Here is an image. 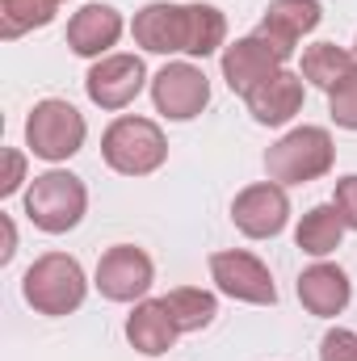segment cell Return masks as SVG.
Returning a JSON list of instances; mask_svg holds the SVG:
<instances>
[{"label":"cell","instance_id":"obj_1","mask_svg":"<svg viewBox=\"0 0 357 361\" xmlns=\"http://www.w3.org/2000/svg\"><path fill=\"white\" fill-rule=\"evenodd\" d=\"M135 42L152 55H214L227 38V17L214 8V4H147L135 13V25H131Z\"/></svg>","mask_w":357,"mask_h":361},{"label":"cell","instance_id":"obj_2","mask_svg":"<svg viewBox=\"0 0 357 361\" xmlns=\"http://www.w3.org/2000/svg\"><path fill=\"white\" fill-rule=\"evenodd\" d=\"M101 156L122 177H147L169 160V139L152 118H118L101 135Z\"/></svg>","mask_w":357,"mask_h":361},{"label":"cell","instance_id":"obj_3","mask_svg":"<svg viewBox=\"0 0 357 361\" xmlns=\"http://www.w3.org/2000/svg\"><path fill=\"white\" fill-rule=\"evenodd\" d=\"M85 290H89L85 269H80V261L68 257V252H47V257H38V261L25 269V277H21V294H25V302H30L38 315H68V311H76V307L85 302Z\"/></svg>","mask_w":357,"mask_h":361},{"label":"cell","instance_id":"obj_4","mask_svg":"<svg viewBox=\"0 0 357 361\" xmlns=\"http://www.w3.org/2000/svg\"><path fill=\"white\" fill-rule=\"evenodd\" d=\"M332 160H337L332 135L324 126H298L265 152V173L277 185H303V180L332 173Z\"/></svg>","mask_w":357,"mask_h":361},{"label":"cell","instance_id":"obj_5","mask_svg":"<svg viewBox=\"0 0 357 361\" xmlns=\"http://www.w3.org/2000/svg\"><path fill=\"white\" fill-rule=\"evenodd\" d=\"M85 206H89L85 180L72 177V173H59V169L34 177V185L25 189V214H30V223L38 231H51V235L72 231L85 219Z\"/></svg>","mask_w":357,"mask_h":361},{"label":"cell","instance_id":"obj_6","mask_svg":"<svg viewBox=\"0 0 357 361\" xmlns=\"http://www.w3.org/2000/svg\"><path fill=\"white\" fill-rule=\"evenodd\" d=\"M85 130H89L85 114L76 105H68V101H55V97L38 101L30 109V118H25V143H30V152L38 160H51V164L76 156L85 147Z\"/></svg>","mask_w":357,"mask_h":361},{"label":"cell","instance_id":"obj_7","mask_svg":"<svg viewBox=\"0 0 357 361\" xmlns=\"http://www.w3.org/2000/svg\"><path fill=\"white\" fill-rule=\"evenodd\" d=\"M152 257L135 244H114L101 252L97 261V290L109 298V302H135L152 290Z\"/></svg>","mask_w":357,"mask_h":361},{"label":"cell","instance_id":"obj_8","mask_svg":"<svg viewBox=\"0 0 357 361\" xmlns=\"http://www.w3.org/2000/svg\"><path fill=\"white\" fill-rule=\"evenodd\" d=\"M152 101L164 118L173 122H189L206 109L210 101V80L202 68L193 63H164L156 76H152Z\"/></svg>","mask_w":357,"mask_h":361},{"label":"cell","instance_id":"obj_9","mask_svg":"<svg viewBox=\"0 0 357 361\" xmlns=\"http://www.w3.org/2000/svg\"><path fill=\"white\" fill-rule=\"evenodd\" d=\"M286 59L290 55L282 47H273L265 34H248V38H240V42H231L223 51V80H227L231 92L248 97L257 85H265L269 76H277Z\"/></svg>","mask_w":357,"mask_h":361},{"label":"cell","instance_id":"obj_10","mask_svg":"<svg viewBox=\"0 0 357 361\" xmlns=\"http://www.w3.org/2000/svg\"><path fill=\"white\" fill-rule=\"evenodd\" d=\"M143 85H147V68L139 55H105L85 76L92 105H101V109H126L143 92Z\"/></svg>","mask_w":357,"mask_h":361},{"label":"cell","instance_id":"obj_11","mask_svg":"<svg viewBox=\"0 0 357 361\" xmlns=\"http://www.w3.org/2000/svg\"><path fill=\"white\" fill-rule=\"evenodd\" d=\"M210 277L219 281L223 294H231L240 302H257V307H273L277 302L273 273L253 252H214L210 257Z\"/></svg>","mask_w":357,"mask_h":361},{"label":"cell","instance_id":"obj_12","mask_svg":"<svg viewBox=\"0 0 357 361\" xmlns=\"http://www.w3.org/2000/svg\"><path fill=\"white\" fill-rule=\"evenodd\" d=\"M231 219L236 227L248 235V240H269L286 227L290 219V197L277 180H261V185H248L236 202H231Z\"/></svg>","mask_w":357,"mask_h":361},{"label":"cell","instance_id":"obj_13","mask_svg":"<svg viewBox=\"0 0 357 361\" xmlns=\"http://www.w3.org/2000/svg\"><path fill=\"white\" fill-rule=\"evenodd\" d=\"M320 17H324L320 0H269L257 34H265L273 47H282L286 55H294L298 42H303V34H311L320 25Z\"/></svg>","mask_w":357,"mask_h":361},{"label":"cell","instance_id":"obj_14","mask_svg":"<svg viewBox=\"0 0 357 361\" xmlns=\"http://www.w3.org/2000/svg\"><path fill=\"white\" fill-rule=\"evenodd\" d=\"M118 38H122V13L114 4H85L68 21V47L85 59L105 55Z\"/></svg>","mask_w":357,"mask_h":361},{"label":"cell","instance_id":"obj_15","mask_svg":"<svg viewBox=\"0 0 357 361\" xmlns=\"http://www.w3.org/2000/svg\"><path fill=\"white\" fill-rule=\"evenodd\" d=\"M177 336H181V328H177V319H173V311L164 307V298H143L131 311V319H126V341H131L135 353L160 357V353L173 349Z\"/></svg>","mask_w":357,"mask_h":361},{"label":"cell","instance_id":"obj_16","mask_svg":"<svg viewBox=\"0 0 357 361\" xmlns=\"http://www.w3.org/2000/svg\"><path fill=\"white\" fill-rule=\"evenodd\" d=\"M244 101H248V114L261 126H282V122H290L303 109V76L282 68L277 76H269L265 85H257Z\"/></svg>","mask_w":357,"mask_h":361},{"label":"cell","instance_id":"obj_17","mask_svg":"<svg viewBox=\"0 0 357 361\" xmlns=\"http://www.w3.org/2000/svg\"><path fill=\"white\" fill-rule=\"evenodd\" d=\"M349 294H353L349 290V273L341 269V265H311L298 277V302L311 315H320V319L341 315L349 307Z\"/></svg>","mask_w":357,"mask_h":361},{"label":"cell","instance_id":"obj_18","mask_svg":"<svg viewBox=\"0 0 357 361\" xmlns=\"http://www.w3.org/2000/svg\"><path fill=\"white\" fill-rule=\"evenodd\" d=\"M341 235H345V219L337 214V206H315L303 214L298 231H294V244L307 252V257H328L341 248Z\"/></svg>","mask_w":357,"mask_h":361},{"label":"cell","instance_id":"obj_19","mask_svg":"<svg viewBox=\"0 0 357 361\" xmlns=\"http://www.w3.org/2000/svg\"><path fill=\"white\" fill-rule=\"evenodd\" d=\"M357 68V55H349L345 47H337V42H315V47H307L303 51V80H311L315 89H332L337 80H345L349 72Z\"/></svg>","mask_w":357,"mask_h":361},{"label":"cell","instance_id":"obj_20","mask_svg":"<svg viewBox=\"0 0 357 361\" xmlns=\"http://www.w3.org/2000/svg\"><path fill=\"white\" fill-rule=\"evenodd\" d=\"M164 307L173 311V319H177L181 332H202V328H210L214 315H219L214 294H210V290H198V286H177V290H169V294H164Z\"/></svg>","mask_w":357,"mask_h":361},{"label":"cell","instance_id":"obj_21","mask_svg":"<svg viewBox=\"0 0 357 361\" xmlns=\"http://www.w3.org/2000/svg\"><path fill=\"white\" fill-rule=\"evenodd\" d=\"M59 13V0H0V38H21L30 30L51 25Z\"/></svg>","mask_w":357,"mask_h":361},{"label":"cell","instance_id":"obj_22","mask_svg":"<svg viewBox=\"0 0 357 361\" xmlns=\"http://www.w3.org/2000/svg\"><path fill=\"white\" fill-rule=\"evenodd\" d=\"M328 114H332L337 126L357 130V68L345 80H337V85L328 89Z\"/></svg>","mask_w":357,"mask_h":361},{"label":"cell","instance_id":"obj_23","mask_svg":"<svg viewBox=\"0 0 357 361\" xmlns=\"http://www.w3.org/2000/svg\"><path fill=\"white\" fill-rule=\"evenodd\" d=\"M320 361H357V332L332 328V332L320 341Z\"/></svg>","mask_w":357,"mask_h":361},{"label":"cell","instance_id":"obj_24","mask_svg":"<svg viewBox=\"0 0 357 361\" xmlns=\"http://www.w3.org/2000/svg\"><path fill=\"white\" fill-rule=\"evenodd\" d=\"M337 214L345 219V227L357 231V177H341L337 180V197H332Z\"/></svg>","mask_w":357,"mask_h":361},{"label":"cell","instance_id":"obj_25","mask_svg":"<svg viewBox=\"0 0 357 361\" xmlns=\"http://www.w3.org/2000/svg\"><path fill=\"white\" fill-rule=\"evenodd\" d=\"M21 180H25V156L8 147V152H4V177H0V197L17 193V189H21Z\"/></svg>","mask_w":357,"mask_h":361},{"label":"cell","instance_id":"obj_26","mask_svg":"<svg viewBox=\"0 0 357 361\" xmlns=\"http://www.w3.org/2000/svg\"><path fill=\"white\" fill-rule=\"evenodd\" d=\"M0 227H4V248H0V261H13V252H17V231H13V219L4 214V219H0Z\"/></svg>","mask_w":357,"mask_h":361},{"label":"cell","instance_id":"obj_27","mask_svg":"<svg viewBox=\"0 0 357 361\" xmlns=\"http://www.w3.org/2000/svg\"><path fill=\"white\" fill-rule=\"evenodd\" d=\"M353 47H357V42H353Z\"/></svg>","mask_w":357,"mask_h":361}]
</instances>
